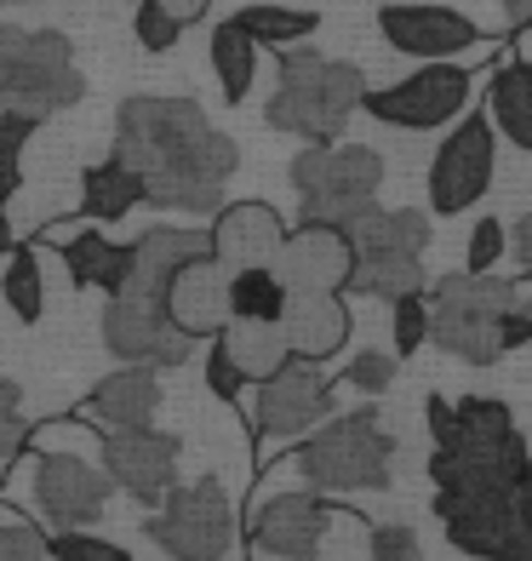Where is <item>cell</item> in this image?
<instances>
[{"label": "cell", "instance_id": "obj_1", "mask_svg": "<svg viewBox=\"0 0 532 561\" xmlns=\"http://www.w3.org/2000/svg\"><path fill=\"white\" fill-rule=\"evenodd\" d=\"M429 481L447 545L475 561H532V447L498 396H429Z\"/></svg>", "mask_w": 532, "mask_h": 561}, {"label": "cell", "instance_id": "obj_2", "mask_svg": "<svg viewBox=\"0 0 532 561\" xmlns=\"http://www.w3.org/2000/svg\"><path fill=\"white\" fill-rule=\"evenodd\" d=\"M115 156L138 172L149 207L189 218L218 213L241 167L235 138L218 133L195 98L161 92H138L115 110Z\"/></svg>", "mask_w": 532, "mask_h": 561}, {"label": "cell", "instance_id": "obj_3", "mask_svg": "<svg viewBox=\"0 0 532 561\" xmlns=\"http://www.w3.org/2000/svg\"><path fill=\"white\" fill-rule=\"evenodd\" d=\"M367 75L344 58H321L315 46H281L275 64V92L264 104V121L275 133H292L303 144H338L349 115L361 110Z\"/></svg>", "mask_w": 532, "mask_h": 561}, {"label": "cell", "instance_id": "obj_4", "mask_svg": "<svg viewBox=\"0 0 532 561\" xmlns=\"http://www.w3.org/2000/svg\"><path fill=\"white\" fill-rule=\"evenodd\" d=\"M292 470L315 493H390L395 436H384L378 407H355L344 419H321L303 447H292Z\"/></svg>", "mask_w": 532, "mask_h": 561}, {"label": "cell", "instance_id": "obj_5", "mask_svg": "<svg viewBox=\"0 0 532 561\" xmlns=\"http://www.w3.org/2000/svg\"><path fill=\"white\" fill-rule=\"evenodd\" d=\"M429 298V344L441 355H459L464 367L504 362V316L521 304V287L504 275L452 270L424 287Z\"/></svg>", "mask_w": 532, "mask_h": 561}, {"label": "cell", "instance_id": "obj_6", "mask_svg": "<svg viewBox=\"0 0 532 561\" xmlns=\"http://www.w3.org/2000/svg\"><path fill=\"white\" fill-rule=\"evenodd\" d=\"M86 98V75L74 46L58 30H18L0 23V115L53 121Z\"/></svg>", "mask_w": 532, "mask_h": 561}, {"label": "cell", "instance_id": "obj_7", "mask_svg": "<svg viewBox=\"0 0 532 561\" xmlns=\"http://www.w3.org/2000/svg\"><path fill=\"white\" fill-rule=\"evenodd\" d=\"M344 236H349V252H355L344 293L390 304L401 293L424 287V252H429V236H436V229H429V218L418 207H395V213L367 207Z\"/></svg>", "mask_w": 532, "mask_h": 561}, {"label": "cell", "instance_id": "obj_8", "mask_svg": "<svg viewBox=\"0 0 532 561\" xmlns=\"http://www.w3.org/2000/svg\"><path fill=\"white\" fill-rule=\"evenodd\" d=\"M287 178L298 195V224L349 229L367 207H378L384 161L367 144H303L287 167Z\"/></svg>", "mask_w": 532, "mask_h": 561}, {"label": "cell", "instance_id": "obj_9", "mask_svg": "<svg viewBox=\"0 0 532 561\" xmlns=\"http://www.w3.org/2000/svg\"><path fill=\"white\" fill-rule=\"evenodd\" d=\"M235 499L223 493L218 476H200V481H177V488L149 510L143 522V539H155V550L166 561H223L235 550Z\"/></svg>", "mask_w": 532, "mask_h": 561}, {"label": "cell", "instance_id": "obj_10", "mask_svg": "<svg viewBox=\"0 0 532 561\" xmlns=\"http://www.w3.org/2000/svg\"><path fill=\"white\" fill-rule=\"evenodd\" d=\"M246 424L252 442H298L310 436L321 419H333V378L321 373V362H303V355H287L269 378L246 390Z\"/></svg>", "mask_w": 532, "mask_h": 561}, {"label": "cell", "instance_id": "obj_11", "mask_svg": "<svg viewBox=\"0 0 532 561\" xmlns=\"http://www.w3.org/2000/svg\"><path fill=\"white\" fill-rule=\"evenodd\" d=\"M493 172H498V126L481 115H464L452 133L441 138V149L429 156V213L436 218H459L470 213L475 201H487L493 190Z\"/></svg>", "mask_w": 532, "mask_h": 561}, {"label": "cell", "instance_id": "obj_12", "mask_svg": "<svg viewBox=\"0 0 532 561\" xmlns=\"http://www.w3.org/2000/svg\"><path fill=\"white\" fill-rule=\"evenodd\" d=\"M470 87H475V75H470L464 64L436 58V64L413 69L407 81L361 92V110H367L372 121H384V126H401V133H436V126H447V121L464 115Z\"/></svg>", "mask_w": 532, "mask_h": 561}, {"label": "cell", "instance_id": "obj_13", "mask_svg": "<svg viewBox=\"0 0 532 561\" xmlns=\"http://www.w3.org/2000/svg\"><path fill=\"white\" fill-rule=\"evenodd\" d=\"M344 510L349 504H338L333 493H315V488L269 493L246 522V545L258 556H275V561H315Z\"/></svg>", "mask_w": 532, "mask_h": 561}, {"label": "cell", "instance_id": "obj_14", "mask_svg": "<svg viewBox=\"0 0 532 561\" xmlns=\"http://www.w3.org/2000/svg\"><path fill=\"white\" fill-rule=\"evenodd\" d=\"M30 504L46 522V533L97 527L104 522V504H109V476H104V465H86L81 453L41 447L30 458Z\"/></svg>", "mask_w": 532, "mask_h": 561}, {"label": "cell", "instance_id": "obj_15", "mask_svg": "<svg viewBox=\"0 0 532 561\" xmlns=\"http://www.w3.org/2000/svg\"><path fill=\"white\" fill-rule=\"evenodd\" d=\"M177 458H184V442L155 424H126L97 436V465H104L109 488L138 499L143 510H155L177 488Z\"/></svg>", "mask_w": 532, "mask_h": 561}, {"label": "cell", "instance_id": "obj_16", "mask_svg": "<svg viewBox=\"0 0 532 561\" xmlns=\"http://www.w3.org/2000/svg\"><path fill=\"white\" fill-rule=\"evenodd\" d=\"M378 35H384L390 53L418 58V64L459 58V53H475L481 46V30L464 12L429 7V0H390V7H378Z\"/></svg>", "mask_w": 532, "mask_h": 561}, {"label": "cell", "instance_id": "obj_17", "mask_svg": "<svg viewBox=\"0 0 532 561\" xmlns=\"http://www.w3.org/2000/svg\"><path fill=\"white\" fill-rule=\"evenodd\" d=\"M104 350L120 355V362H132V367H184L195 339L166 310H143V304L109 298V310H104Z\"/></svg>", "mask_w": 532, "mask_h": 561}, {"label": "cell", "instance_id": "obj_18", "mask_svg": "<svg viewBox=\"0 0 532 561\" xmlns=\"http://www.w3.org/2000/svg\"><path fill=\"white\" fill-rule=\"evenodd\" d=\"M35 247H58L74 287L104 293V298H115L120 280H126V270H132V241H109L97 224H81V218L46 224L41 236H35Z\"/></svg>", "mask_w": 532, "mask_h": 561}, {"label": "cell", "instance_id": "obj_19", "mask_svg": "<svg viewBox=\"0 0 532 561\" xmlns=\"http://www.w3.org/2000/svg\"><path fill=\"white\" fill-rule=\"evenodd\" d=\"M166 316L184 327L195 344H212L223 327H230V270H223L212 252L184 259L172 275V287H166Z\"/></svg>", "mask_w": 532, "mask_h": 561}, {"label": "cell", "instance_id": "obj_20", "mask_svg": "<svg viewBox=\"0 0 532 561\" xmlns=\"http://www.w3.org/2000/svg\"><path fill=\"white\" fill-rule=\"evenodd\" d=\"M349 264H355L349 236L333 229V224H298V229H287L281 259H275V270H281V280L292 293H344Z\"/></svg>", "mask_w": 532, "mask_h": 561}, {"label": "cell", "instance_id": "obj_21", "mask_svg": "<svg viewBox=\"0 0 532 561\" xmlns=\"http://www.w3.org/2000/svg\"><path fill=\"white\" fill-rule=\"evenodd\" d=\"M207 236H212V259L223 270H241V264H275L281 259L287 224L275 207H264V201H235V207L212 213Z\"/></svg>", "mask_w": 532, "mask_h": 561}, {"label": "cell", "instance_id": "obj_22", "mask_svg": "<svg viewBox=\"0 0 532 561\" xmlns=\"http://www.w3.org/2000/svg\"><path fill=\"white\" fill-rule=\"evenodd\" d=\"M155 413H161V378H155V367H132V362L109 378H97L81 401V419L104 424V430L155 424Z\"/></svg>", "mask_w": 532, "mask_h": 561}, {"label": "cell", "instance_id": "obj_23", "mask_svg": "<svg viewBox=\"0 0 532 561\" xmlns=\"http://www.w3.org/2000/svg\"><path fill=\"white\" fill-rule=\"evenodd\" d=\"M281 333H287V350L303 355V362H326V355H338L344 339H349L344 293H292L287 316H281Z\"/></svg>", "mask_w": 532, "mask_h": 561}, {"label": "cell", "instance_id": "obj_24", "mask_svg": "<svg viewBox=\"0 0 532 561\" xmlns=\"http://www.w3.org/2000/svg\"><path fill=\"white\" fill-rule=\"evenodd\" d=\"M487 121L498 126V138L532 156V58H504L487 75Z\"/></svg>", "mask_w": 532, "mask_h": 561}, {"label": "cell", "instance_id": "obj_25", "mask_svg": "<svg viewBox=\"0 0 532 561\" xmlns=\"http://www.w3.org/2000/svg\"><path fill=\"white\" fill-rule=\"evenodd\" d=\"M138 207H143V184H138V172L126 167L120 156L81 172V207H74L81 224H120V218H132Z\"/></svg>", "mask_w": 532, "mask_h": 561}, {"label": "cell", "instance_id": "obj_26", "mask_svg": "<svg viewBox=\"0 0 532 561\" xmlns=\"http://www.w3.org/2000/svg\"><path fill=\"white\" fill-rule=\"evenodd\" d=\"M218 344L230 350V362L246 373V385H258V378H269L275 367L287 362V333H281V321H230L218 333Z\"/></svg>", "mask_w": 532, "mask_h": 561}, {"label": "cell", "instance_id": "obj_27", "mask_svg": "<svg viewBox=\"0 0 532 561\" xmlns=\"http://www.w3.org/2000/svg\"><path fill=\"white\" fill-rule=\"evenodd\" d=\"M292 287L275 264H241L230 270V321H281Z\"/></svg>", "mask_w": 532, "mask_h": 561}, {"label": "cell", "instance_id": "obj_28", "mask_svg": "<svg viewBox=\"0 0 532 561\" xmlns=\"http://www.w3.org/2000/svg\"><path fill=\"white\" fill-rule=\"evenodd\" d=\"M212 75L230 104H246L252 81H258V41H252L235 18H223L212 30Z\"/></svg>", "mask_w": 532, "mask_h": 561}, {"label": "cell", "instance_id": "obj_29", "mask_svg": "<svg viewBox=\"0 0 532 561\" xmlns=\"http://www.w3.org/2000/svg\"><path fill=\"white\" fill-rule=\"evenodd\" d=\"M0 298H7V310H12L23 327L41 321V310H46V280H41V252H35V241H12V247H7Z\"/></svg>", "mask_w": 532, "mask_h": 561}, {"label": "cell", "instance_id": "obj_30", "mask_svg": "<svg viewBox=\"0 0 532 561\" xmlns=\"http://www.w3.org/2000/svg\"><path fill=\"white\" fill-rule=\"evenodd\" d=\"M235 23L258 41V46H298V41H310L315 30H321V18L310 12V7H241L235 12Z\"/></svg>", "mask_w": 532, "mask_h": 561}, {"label": "cell", "instance_id": "obj_31", "mask_svg": "<svg viewBox=\"0 0 532 561\" xmlns=\"http://www.w3.org/2000/svg\"><path fill=\"white\" fill-rule=\"evenodd\" d=\"M390 333H395V362H407V355H418L429 344V298H424V287L390 298Z\"/></svg>", "mask_w": 532, "mask_h": 561}, {"label": "cell", "instance_id": "obj_32", "mask_svg": "<svg viewBox=\"0 0 532 561\" xmlns=\"http://www.w3.org/2000/svg\"><path fill=\"white\" fill-rule=\"evenodd\" d=\"M35 126L30 115H0V207L23 190V144L35 138Z\"/></svg>", "mask_w": 532, "mask_h": 561}, {"label": "cell", "instance_id": "obj_33", "mask_svg": "<svg viewBox=\"0 0 532 561\" xmlns=\"http://www.w3.org/2000/svg\"><path fill=\"white\" fill-rule=\"evenodd\" d=\"M46 556H53V561H132L115 539H97L92 527H58V533H46Z\"/></svg>", "mask_w": 532, "mask_h": 561}, {"label": "cell", "instance_id": "obj_34", "mask_svg": "<svg viewBox=\"0 0 532 561\" xmlns=\"http://www.w3.org/2000/svg\"><path fill=\"white\" fill-rule=\"evenodd\" d=\"M18 401H23V390L12 385V378H0V488H7L18 458L30 453V424H23Z\"/></svg>", "mask_w": 532, "mask_h": 561}, {"label": "cell", "instance_id": "obj_35", "mask_svg": "<svg viewBox=\"0 0 532 561\" xmlns=\"http://www.w3.org/2000/svg\"><path fill=\"white\" fill-rule=\"evenodd\" d=\"M504 252H510V224L504 218H475V229H470V241H464V270L470 275H493L498 264H504Z\"/></svg>", "mask_w": 532, "mask_h": 561}, {"label": "cell", "instance_id": "obj_36", "mask_svg": "<svg viewBox=\"0 0 532 561\" xmlns=\"http://www.w3.org/2000/svg\"><path fill=\"white\" fill-rule=\"evenodd\" d=\"M132 35L143 53H172L177 35H184V23H177L161 0H138V12H132Z\"/></svg>", "mask_w": 532, "mask_h": 561}, {"label": "cell", "instance_id": "obj_37", "mask_svg": "<svg viewBox=\"0 0 532 561\" xmlns=\"http://www.w3.org/2000/svg\"><path fill=\"white\" fill-rule=\"evenodd\" d=\"M367 556L372 561H424V545L407 522H367Z\"/></svg>", "mask_w": 532, "mask_h": 561}, {"label": "cell", "instance_id": "obj_38", "mask_svg": "<svg viewBox=\"0 0 532 561\" xmlns=\"http://www.w3.org/2000/svg\"><path fill=\"white\" fill-rule=\"evenodd\" d=\"M395 355L390 350H361V355H349V367H344V385L349 390H361V396H384L395 385Z\"/></svg>", "mask_w": 532, "mask_h": 561}, {"label": "cell", "instance_id": "obj_39", "mask_svg": "<svg viewBox=\"0 0 532 561\" xmlns=\"http://www.w3.org/2000/svg\"><path fill=\"white\" fill-rule=\"evenodd\" d=\"M207 390H212L218 401H230V407H241L246 390H252V385H246V373L230 362V350H223L218 339H212V350H207Z\"/></svg>", "mask_w": 532, "mask_h": 561}, {"label": "cell", "instance_id": "obj_40", "mask_svg": "<svg viewBox=\"0 0 532 561\" xmlns=\"http://www.w3.org/2000/svg\"><path fill=\"white\" fill-rule=\"evenodd\" d=\"M0 561H46V533L7 516L0 522Z\"/></svg>", "mask_w": 532, "mask_h": 561}, {"label": "cell", "instance_id": "obj_41", "mask_svg": "<svg viewBox=\"0 0 532 561\" xmlns=\"http://www.w3.org/2000/svg\"><path fill=\"white\" fill-rule=\"evenodd\" d=\"M510 259H516L521 280H532V213L510 224Z\"/></svg>", "mask_w": 532, "mask_h": 561}, {"label": "cell", "instance_id": "obj_42", "mask_svg": "<svg viewBox=\"0 0 532 561\" xmlns=\"http://www.w3.org/2000/svg\"><path fill=\"white\" fill-rule=\"evenodd\" d=\"M521 344H532V316H527V304H516V310L504 316V355L521 350Z\"/></svg>", "mask_w": 532, "mask_h": 561}, {"label": "cell", "instance_id": "obj_43", "mask_svg": "<svg viewBox=\"0 0 532 561\" xmlns=\"http://www.w3.org/2000/svg\"><path fill=\"white\" fill-rule=\"evenodd\" d=\"M161 7H166L177 23H184V30H189V23H200V18H207V7H212V0H161Z\"/></svg>", "mask_w": 532, "mask_h": 561}, {"label": "cell", "instance_id": "obj_44", "mask_svg": "<svg viewBox=\"0 0 532 561\" xmlns=\"http://www.w3.org/2000/svg\"><path fill=\"white\" fill-rule=\"evenodd\" d=\"M504 18L510 30H532V0H504Z\"/></svg>", "mask_w": 532, "mask_h": 561}, {"label": "cell", "instance_id": "obj_45", "mask_svg": "<svg viewBox=\"0 0 532 561\" xmlns=\"http://www.w3.org/2000/svg\"><path fill=\"white\" fill-rule=\"evenodd\" d=\"M12 241H18V236H12V218L0 213V259H7V247H12Z\"/></svg>", "mask_w": 532, "mask_h": 561}, {"label": "cell", "instance_id": "obj_46", "mask_svg": "<svg viewBox=\"0 0 532 561\" xmlns=\"http://www.w3.org/2000/svg\"><path fill=\"white\" fill-rule=\"evenodd\" d=\"M7 7H41V0H7Z\"/></svg>", "mask_w": 532, "mask_h": 561}, {"label": "cell", "instance_id": "obj_47", "mask_svg": "<svg viewBox=\"0 0 532 561\" xmlns=\"http://www.w3.org/2000/svg\"><path fill=\"white\" fill-rule=\"evenodd\" d=\"M527 316H532V298H527Z\"/></svg>", "mask_w": 532, "mask_h": 561}]
</instances>
